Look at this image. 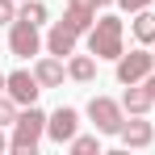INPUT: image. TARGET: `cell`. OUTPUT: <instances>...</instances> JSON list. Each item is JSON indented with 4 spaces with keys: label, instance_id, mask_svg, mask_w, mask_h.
Wrapping results in <instances>:
<instances>
[{
    "label": "cell",
    "instance_id": "cell-1",
    "mask_svg": "<svg viewBox=\"0 0 155 155\" xmlns=\"http://www.w3.org/2000/svg\"><path fill=\"white\" fill-rule=\"evenodd\" d=\"M42 134H46V113H42L38 105H25V109L17 113V122H13L8 151H17V155H34V151H38V143H42Z\"/></svg>",
    "mask_w": 155,
    "mask_h": 155
},
{
    "label": "cell",
    "instance_id": "cell-2",
    "mask_svg": "<svg viewBox=\"0 0 155 155\" xmlns=\"http://www.w3.org/2000/svg\"><path fill=\"white\" fill-rule=\"evenodd\" d=\"M88 38V51L97 59H122V38H126V25L117 17H97V25L84 34Z\"/></svg>",
    "mask_w": 155,
    "mask_h": 155
},
{
    "label": "cell",
    "instance_id": "cell-3",
    "mask_svg": "<svg viewBox=\"0 0 155 155\" xmlns=\"http://www.w3.org/2000/svg\"><path fill=\"white\" fill-rule=\"evenodd\" d=\"M88 117H92L97 134H122V126H126V109L113 97H92L88 101Z\"/></svg>",
    "mask_w": 155,
    "mask_h": 155
},
{
    "label": "cell",
    "instance_id": "cell-4",
    "mask_svg": "<svg viewBox=\"0 0 155 155\" xmlns=\"http://www.w3.org/2000/svg\"><path fill=\"white\" fill-rule=\"evenodd\" d=\"M8 51L17 54V59L38 54V51H42V34H38V25L25 21V17H17V21L8 25Z\"/></svg>",
    "mask_w": 155,
    "mask_h": 155
},
{
    "label": "cell",
    "instance_id": "cell-5",
    "mask_svg": "<svg viewBox=\"0 0 155 155\" xmlns=\"http://www.w3.org/2000/svg\"><path fill=\"white\" fill-rule=\"evenodd\" d=\"M155 71V54L151 51H122L117 59V84H143V80Z\"/></svg>",
    "mask_w": 155,
    "mask_h": 155
},
{
    "label": "cell",
    "instance_id": "cell-6",
    "mask_svg": "<svg viewBox=\"0 0 155 155\" xmlns=\"http://www.w3.org/2000/svg\"><path fill=\"white\" fill-rule=\"evenodd\" d=\"M46 134H51V143H59V147L71 143V138L80 134V113L71 109V105H59L51 117H46Z\"/></svg>",
    "mask_w": 155,
    "mask_h": 155
},
{
    "label": "cell",
    "instance_id": "cell-7",
    "mask_svg": "<svg viewBox=\"0 0 155 155\" xmlns=\"http://www.w3.org/2000/svg\"><path fill=\"white\" fill-rule=\"evenodd\" d=\"M4 92H8L13 101L25 109V105H38V92H42V84H38V76H34V71H13Z\"/></svg>",
    "mask_w": 155,
    "mask_h": 155
},
{
    "label": "cell",
    "instance_id": "cell-8",
    "mask_svg": "<svg viewBox=\"0 0 155 155\" xmlns=\"http://www.w3.org/2000/svg\"><path fill=\"white\" fill-rule=\"evenodd\" d=\"M97 0H67V13H63V21L76 29V34H88V29L97 25Z\"/></svg>",
    "mask_w": 155,
    "mask_h": 155
},
{
    "label": "cell",
    "instance_id": "cell-9",
    "mask_svg": "<svg viewBox=\"0 0 155 155\" xmlns=\"http://www.w3.org/2000/svg\"><path fill=\"white\" fill-rule=\"evenodd\" d=\"M76 42H80V34L67 25V21H59V25L46 34V51L59 54V59H63V54H76Z\"/></svg>",
    "mask_w": 155,
    "mask_h": 155
},
{
    "label": "cell",
    "instance_id": "cell-10",
    "mask_svg": "<svg viewBox=\"0 0 155 155\" xmlns=\"http://www.w3.org/2000/svg\"><path fill=\"white\" fill-rule=\"evenodd\" d=\"M151 105H155V97H151V88H147V84H126V97H122V109H126L130 117L147 113Z\"/></svg>",
    "mask_w": 155,
    "mask_h": 155
},
{
    "label": "cell",
    "instance_id": "cell-11",
    "mask_svg": "<svg viewBox=\"0 0 155 155\" xmlns=\"http://www.w3.org/2000/svg\"><path fill=\"white\" fill-rule=\"evenodd\" d=\"M34 76H38V84H42V88H59V84H63V76H67V67H63V59H59V54H51V59H38Z\"/></svg>",
    "mask_w": 155,
    "mask_h": 155
},
{
    "label": "cell",
    "instance_id": "cell-12",
    "mask_svg": "<svg viewBox=\"0 0 155 155\" xmlns=\"http://www.w3.org/2000/svg\"><path fill=\"white\" fill-rule=\"evenodd\" d=\"M151 138H155V126L143 122V113L122 126V143H126V147H151Z\"/></svg>",
    "mask_w": 155,
    "mask_h": 155
},
{
    "label": "cell",
    "instance_id": "cell-13",
    "mask_svg": "<svg viewBox=\"0 0 155 155\" xmlns=\"http://www.w3.org/2000/svg\"><path fill=\"white\" fill-rule=\"evenodd\" d=\"M67 76L76 80V84H92V80H97V59H92V51H88V54H71Z\"/></svg>",
    "mask_w": 155,
    "mask_h": 155
},
{
    "label": "cell",
    "instance_id": "cell-14",
    "mask_svg": "<svg viewBox=\"0 0 155 155\" xmlns=\"http://www.w3.org/2000/svg\"><path fill=\"white\" fill-rule=\"evenodd\" d=\"M130 29H134V38H138L143 46H151V42H155V13H151V8L134 13V21H130Z\"/></svg>",
    "mask_w": 155,
    "mask_h": 155
},
{
    "label": "cell",
    "instance_id": "cell-15",
    "mask_svg": "<svg viewBox=\"0 0 155 155\" xmlns=\"http://www.w3.org/2000/svg\"><path fill=\"white\" fill-rule=\"evenodd\" d=\"M67 147H71L76 155H101V143H97V134H76Z\"/></svg>",
    "mask_w": 155,
    "mask_h": 155
},
{
    "label": "cell",
    "instance_id": "cell-16",
    "mask_svg": "<svg viewBox=\"0 0 155 155\" xmlns=\"http://www.w3.org/2000/svg\"><path fill=\"white\" fill-rule=\"evenodd\" d=\"M17 113H21V105L13 101L8 92H0V126H13V122H17Z\"/></svg>",
    "mask_w": 155,
    "mask_h": 155
},
{
    "label": "cell",
    "instance_id": "cell-17",
    "mask_svg": "<svg viewBox=\"0 0 155 155\" xmlns=\"http://www.w3.org/2000/svg\"><path fill=\"white\" fill-rule=\"evenodd\" d=\"M17 17H25V21H34V25H42V21H46V4H38V0H25V8H21Z\"/></svg>",
    "mask_w": 155,
    "mask_h": 155
},
{
    "label": "cell",
    "instance_id": "cell-18",
    "mask_svg": "<svg viewBox=\"0 0 155 155\" xmlns=\"http://www.w3.org/2000/svg\"><path fill=\"white\" fill-rule=\"evenodd\" d=\"M17 21V0H0V25H13Z\"/></svg>",
    "mask_w": 155,
    "mask_h": 155
},
{
    "label": "cell",
    "instance_id": "cell-19",
    "mask_svg": "<svg viewBox=\"0 0 155 155\" xmlns=\"http://www.w3.org/2000/svg\"><path fill=\"white\" fill-rule=\"evenodd\" d=\"M155 0H117V8L122 13H143V8H151Z\"/></svg>",
    "mask_w": 155,
    "mask_h": 155
},
{
    "label": "cell",
    "instance_id": "cell-20",
    "mask_svg": "<svg viewBox=\"0 0 155 155\" xmlns=\"http://www.w3.org/2000/svg\"><path fill=\"white\" fill-rule=\"evenodd\" d=\"M143 84H147V88H151V97H155V71H151V76H147V80H143Z\"/></svg>",
    "mask_w": 155,
    "mask_h": 155
},
{
    "label": "cell",
    "instance_id": "cell-21",
    "mask_svg": "<svg viewBox=\"0 0 155 155\" xmlns=\"http://www.w3.org/2000/svg\"><path fill=\"white\" fill-rule=\"evenodd\" d=\"M0 151H8V138H4V126H0Z\"/></svg>",
    "mask_w": 155,
    "mask_h": 155
},
{
    "label": "cell",
    "instance_id": "cell-22",
    "mask_svg": "<svg viewBox=\"0 0 155 155\" xmlns=\"http://www.w3.org/2000/svg\"><path fill=\"white\" fill-rule=\"evenodd\" d=\"M4 88H8V76H4V71H0V92H4Z\"/></svg>",
    "mask_w": 155,
    "mask_h": 155
},
{
    "label": "cell",
    "instance_id": "cell-23",
    "mask_svg": "<svg viewBox=\"0 0 155 155\" xmlns=\"http://www.w3.org/2000/svg\"><path fill=\"white\" fill-rule=\"evenodd\" d=\"M97 4H117V0H97Z\"/></svg>",
    "mask_w": 155,
    "mask_h": 155
},
{
    "label": "cell",
    "instance_id": "cell-24",
    "mask_svg": "<svg viewBox=\"0 0 155 155\" xmlns=\"http://www.w3.org/2000/svg\"><path fill=\"white\" fill-rule=\"evenodd\" d=\"M151 54H155V42H151Z\"/></svg>",
    "mask_w": 155,
    "mask_h": 155
}]
</instances>
